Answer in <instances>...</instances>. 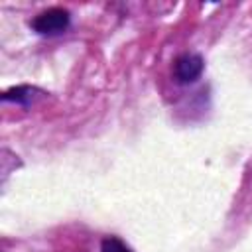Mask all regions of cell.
Instances as JSON below:
<instances>
[{"label":"cell","mask_w":252,"mask_h":252,"mask_svg":"<svg viewBox=\"0 0 252 252\" xmlns=\"http://www.w3.org/2000/svg\"><path fill=\"white\" fill-rule=\"evenodd\" d=\"M203 67H205V63L199 53H183L175 59L173 73H175L177 83L187 85V83H195L201 77Z\"/></svg>","instance_id":"obj_2"},{"label":"cell","mask_w":252,"mask_h":252,"mask_svg":"<svg viewBox=\"0 0 252 252\" xmlns=\"http://www.w3.org/2000/svg\"><path fill=\"white\" fill-rule=\"evenodd\" d=\"M100 252H130V248L116 236H106L100 242Z\"/></svg>","instance_id":"obj_4"},{"label":"cell","mask_w":252,"mask_h":252,"mask_svg":"<svg viewBox=\"0 0 252 252\" xmlns=\"http://www.w3.org/2000/svg\"><path fill=\"white\" fill-rule=\"evenodd\" d=\"M32 91H33V89H30V87H16V89H12V91H6V93L2 94V98H4V100H16V102L28 104L30 98H32Z\"/></svg>","instance_id":"obj_3"},{"label":"cell","mask_w":252,"mask_h":252,"mask_svg":"<svg viewBox=\"0 0 252 252\" xmlns=\"http://www.w3.org/2000/svg\"><path fill=\"white\" fill-rule=\"evenodd\" d=\"M69 26V12L63 8H49L41 14H37L32 22V28L39 35H55L65 32Z\"/></svg>","instance_id":"obj_1"}]
</instances>
